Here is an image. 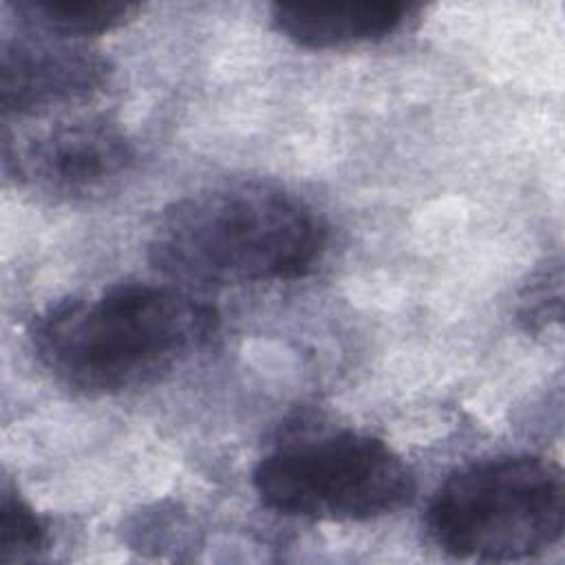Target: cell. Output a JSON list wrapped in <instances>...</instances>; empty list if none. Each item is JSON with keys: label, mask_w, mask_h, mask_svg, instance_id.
Wrapping results in <instances>:
<instances>
[{"label": "cell", "mask_w": 565, "mask_h": 565, "mask_svg": "<svg viewBox=\"0 0 565 565\" xmlns=\"http://www.w3.org/2000/svg\"><path fill=\"white\" fill-rule=\"evenodd\" d=\"M216 327L214 307L185 289L119 282L46 307L29 338L60 384L84 395H117L183 364Z\"/></svg>", "instance_id": "6da1fadb"}, {"label": "cell", "mask_w": 565, "mask_h": 565, "mask_svg": "<svg viewBox=\"0 0 565 565\" xmlns=\"http://www.w3.org/2000/svg\"><path fill=\"white\" fill-rule=\"evenodd\" d=\"M327 230L296 196L236 183L190 194L152 227V265L188 285H249L305 276L322 256Z\"/></svg>", "instance_id": "7a4b0ae2"}, {"label": "cell", "mask_w": 565, "mask_h": 565, "mask_svg": "<svg viewBox=\"0 0 565 565\" xmlns=\"http://www.w3.org/2000/svg\"><path fill=\"white\" fill-rule=\"evenodd\" d=\"M563 470L534 455H508L455 470L433 494L426 530L463 561H521L563 536Z\"/></svg>", "instance_id": "3957f363"}, {"label": "cell", "mask_w": 565, "mask_h": 565, "mask_svg": "<svg viewBox=\"0 0 565 565\" xmlns=\"http://www.w3.org/2000/svg\"><path fill=\"white\" fill-rule=\"evenodd\" d=\"M252 483L269 510L311 521H369L415 494L408 463L382 439L338 430L280 444L254 468Z\"/></svg>", "instance_id": "277c9868"}, {"label": "cell", "mask_w": 565, "mask_h": 565, "mask_svg": "<svg viewBox=\"0 0 565 565\" xmlns=\"http://www.w3.org/2000/svg\"><path fill=\"white\" fill-rule=\"evenodd\" d=\"M4 168L20 181L64 196L99 192L124 177L135 150L126 132L106 117L55 121L2 143Z\"/></svg>", "instance_id": "5b68a950"}, {"label": "cell", "mask_w": 565, "mask_h": 565, "mask_svg": "<svg viewBox=\"0 0 565 565\" xmlns=\"http://www.w3.org/2000/svg\"><path fill=\"white\" fill-rule=\"evenodd\" d=\"M108 62L84 46L26 31L4 38L0 53V104L7 117L49 113L99 90Z\"/></svg>", "instance_id": "8992f818"}, {"label": "cell", "mask_w": 565, "mask_h": 565, "mask_svg": "<svg viewBox=\"0 0 565 565\" xmlns=\"http://www.w3.org/2000/svg\"><path fill=\"white\" fill-rule=\"evenodd\" d=\"M413 11L415 4L399 0L278 2L271 7V22L298 46L340 49L395 33Z\"/></svg>", "instance_id": "52a82bcc"}, {"label": "cell", "mask_w": 565, "mask_h": 565, "mask_svg": "<svg viewBox=\"0 0 565 565\" xmlns=\"http://www.w3.org/2000/svg\"><path fill=\"white\" fill-rule=\"evenodd\" d=\"M9 7L22 29L60 40L113 31L139 11L119 0H20Z\"/></svg>", "instance_id": "ba28073f"}, {"label": "cell", "mask_w": 565, "mask_h": 565, "mask_svg": "<svg viewBox=\"0 0 565 565\" xmlns=\"http://www.w3.org/2000/svg\"><path fill=\"white\" fill-rule=\"evenodd\" d=\"M46 543L44 521L9 483H4L0 492V561L29 558L44 550Z\"/></svg>", "instance_id": "9c48e42d"}, {"label": "cell", "mask_w": 565, "mask_h": 565, "mask_svg": "<svg viewBox=\"0 0 565 565\" xmlns=\"http://www.w3.org/2000/svg\"><path fill=\"white\" fill-rule=\"evenodd\" d=\"M521 320L527 329L539 331L545 329L552 320H561V267L554 265V269L539 274L534 282H530L527 291L523 294Z\"/></svg>", "instance_id": "30bf717a"}]
</instances>
